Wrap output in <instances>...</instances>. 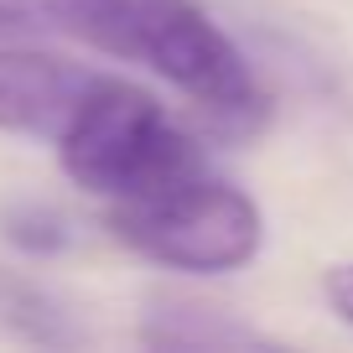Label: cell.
<instances>
[{"label":"cell","instance_id":"cell-5","mask_svg":"<svg viewBox=\"0 0 353 353\" xmlns=\"http://www.w3.org/2000/svg\"><path fill=\"white\" fill-rule=\"evenodd\" d=\"M0 234L26 254H63L73 244L68 219L57 208H47V203H11L0 213Z\"/></svg>","mask_w":353,"mask_h":353},{"label":"cell","instance_id":"cell-3","mask_svg":"<svg viewBox=\"0 0 353 353\" xmlns=\"http://www.w3.org/2000/svg\"><path fill=\"white\" fill-rule=\"evenodd\" d=\"M104 229L130 254L182 270V276H234L260 254L265 213L244 188L203 172H188L141 198H120L104 213Z\"/></svg>","mask_w":353,"mask_h":353},{"label":"cell","instance_id":"cell-2","mask_svg":"<svg viewBox=\"0 0 353 353\" xmlns=\"http://www.w3.org/2000/svg\"><path fill=\"white\" fill-rule=\"evenodd\" d=\"M52 141L68 182L104 203L141 198V192L208 166L198 135L182 130L145 88L110 73H94V83L68 110Z\"/></svg>","mask_w":353,"mask_h":353},{"label":"cell","instance_id":"cell-4","mask_svg":"<svg viewBox=\"0 0 353 353\" xmlns=\"http://www.w3.org/2000/svg\"><path fill=\"white\" fill-rule=\"evenodd\" d=\"M141 338L156 348H265L260 332L229 322L213 307H192V301H176V296L145 301Z\"/></svg>","mask_w":353,"mask_h":353},{"label":"cell","instance_id":"cell-8","mask_svg":"<svg viewBox=\"0 0 353 353\" xmlns=\"http://www.w3.org/2000/svg\"><path fill=\"white\" fill-rule=\"evenodd\" d=\"M322 296H327V307L338 312V322L353 327V265H332L327 276H322Z\"/></svg>","mask_w":353,"mask_h":353},{"label":"cell","instance_id":"cell-6","mask_svg":"<svg viewBox=\"0 0 353 353\" xmlns=\"http://www.w3.org/2000/svg\"><path fill=\"white\" fill-rule=\"evenodd\" d=\"M52 317H57V307L47 301L42 286H32V281L0 270V322H11V327L26 332V338H52V332H47Z\"/></svg>","mask_w":353,"mask_h":353},{"label":"cell","instance_id":"cell-7","mask_svg":"<svg viewBox=\"0 0 353 353\" xmlns=\"http://www.w3.org/2000/svg\"><path fill=\"white\" fill-rule=\"evenodd\" d=\"M37 26H47V16H42V0H0V42L32 37Z\"/></svg>","mask_w":353,"mask_h":353},{"label":"cell","instance_id":"cell-1","mask_svg":"<svg viewBox=\"0 0 353 353\" xmlns=\"http://www.w3.org/2000/svg\"><path fill=\"white\" fill-rule=\"evenodd\" d=\"M42 16L94 52L151 68L219 130L244 135L265 120L250 57L198 0H42Z\"/></svg>","mask_w":353,"mask_h":353}]
</instances>
